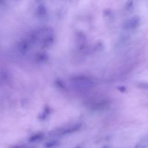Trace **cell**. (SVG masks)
<instances>
[{"label":"cell","mask_w":148,"mask_h":148,"mask_svg":"<svg viewBox=\"0 0 148 148\" xmlns=\"http://www.w3.org/2000/svg\"><path fill=\"white\" fill-rule=\"evenodd\" d=\"M140 24V18L134 16L128 20L126 23V27L127 29H134L138 27Z\"/></svg>","instance_id":"obj_1"},{"label":"cell","mask_w":148,"mask_h":148,"mask_svg":"<svg viewBox=\"0 0 148 148\" xmlns=\"http://www.w3.org/2000/svg\"><path fill=\"white\" fill-rule=\"evenodd\" d=\"M60 145V142L58 141H56V140H52V141H49L46 142L44 144V147L45 148H55L56 147Z\"/></svg>","instance_id":"obj_2"},{"label":"cell","mask_w":148,"mask_h":148,"mask_svg":"<svg viewBox=\"0 0 148 148\" xmlns=\"http://www.w3.org/2000/svg\"><path fill=\"white\" fill-rule=\"evenodd\" d=\"M44 138V135L42 134H37L35 135L31 136L30 138H29L28 141L29 142H35L41 141V139Z\"/></svg>","instance_id":"obj_3"},{"label":"cell","mask_w":148,"mask_h":148,"mask_svg":"<svg viewBox=\"0 0 148 148\" xmlns=\"http://www.w3.org/2000/svg\"><path fill=\"white\" fill-rule=\"evenodd\" d=\"M10 148H35L34 147L28 146L26 145H16V146H13Z\"/></svg>","instance_id":"obj_4"}]
</instances>
